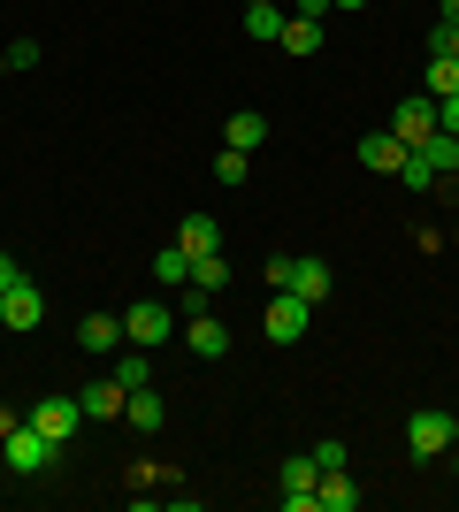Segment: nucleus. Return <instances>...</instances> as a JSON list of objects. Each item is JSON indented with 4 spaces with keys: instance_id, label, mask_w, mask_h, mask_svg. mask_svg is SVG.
I'll use <instances>...</instances> for the list:
<instances>
[{
    "instance_id": "nucleus-1",
    "label": "nucleus",
    "mask_w": 459,
    "mask_h": 512,
    "mask_svg": "<svg viewBox=\"0 0 459 512\" xmlns=\"http://www.w3.org/2000/svg\"><path fill=\"white\" fill-rule=\"evenodd\" d=\"M0 459H8V474H46L62 459V444H46L31 421H16V428H0Z\"/></svg>"
},
{
    "instance_id": "nucleus-2",
    "label": "nucleus",
    "mask_w": 459,
    "mask_h": 512,
    "mask_svg": "<svg viewBox=\"0 0 459 512\" xmlns=\"http://www.w3.org/2000/svg\"><path fill=\"white\" fill-rule=\"evenodd\" d=\"M406 444H414V459H444V451L459 444V421L444 406H421L414 421H406Z\"/></svg>"
},
{
    "instance_id": "nucleus-3",
    "label": "nucleus",
    "mask_w": 459,
    "mask_h": 512,
    "mask_svg": "<svg viewBox=\"0 0 459 512\" xmlns=\"http://www.w3.org/2000/svg\"><path fill=\"white\" fill-rule=\"evenodd\" d=\"M169 321H176L169 299H138V306H123V337L146 344V352H161V344H169Z\"/></svg>"
},
{
    "instance_id": "nucleus-4",
    "label": "nucleus",
    "mask_w": 459,
    "mask_h": 512,
    "mask_svg": "<svg viewBox=\"0 0 459 512\" xmlns=\"http://www.w3.org/2000/svg\"><path fill=\"white\" fill-rule=\"evenodd\" d=\"M383 130H391L398 146L414 153V146H421V138H429V130H437V100H429V92H406V100H398V107H391V123H383Z\"/></svg>"
},
{
    "instance_id": "nucleus-5",
    "label": "nucleus",
    "mask_w": 459,
    "mask_h": 512,
    "mask_svg": "<svg viewBox=\"0 0 459 512\" xmlns=\"http://www.w3.org/2000/svg\"><path fill=\"white\" fill-rule=\"evenodd\" d=\"M306 321H314V306H306L299 291H276V299H268V314H261V329H268V344H299Z\"/></svg>"
},
{
    "instance_id": "nucleus-6",
    "label": "nucleus",
    "mask_w": 459,
    "mask_h": 512,
    "mask_svg": "<svg viewBox=\"0 0 459 512\" xmlns=\"http://www.w3.org/2000/svg\"><path fill=\"white\" fill-rule=\"evenodd\" d=\"M23 421L39 428L46 444H69V436H77V428H85V406H77V398H39V406L23 413Z\"/></svg>"
},
{
    "instance_id": "nucleus-7",
    "label": "nucleus",
    "mask_w": 459,
    "mask_h": 512,
    "mask_svg": "<svg viewBox=\"0 0 459 512\" xmlns=\"http://www.w3.org/2000/svg\"><path fill=\"white\" fill-rule=\"evenodd\" d=\"M314 482H322L314 451H291L284 459V512H314Z\"/></svg>"
},
{
    "instance_id": "nucleus-8",
    "label": "nucleus",
    "mask_w": 459,
    "mask_h": 512,
    "mask_svg": "<svg viewBox=\"0 0 459 512\" xmlns=\"http://www.w3.org/2000/svg\"><path fill=\"white\" fill-rule=\"evenodd\" d=\"M77 406H85V421H123V406H131V390H123V383H115V375H100V383H85V390H77Z\"/></svg>"
},
{
    "instance_id": "nucleus-9",
    "label": "nucleus",
    "mask_w": 459,
    "mask_h": 512,
    "mask_svg": "<svg viewBox=\"0 0 459 512\" xmlns=\"http://www.w3.org/2000/svg\"><path fill=\"white\" fill-rule=\"evenodd\" d=\"M77 344H85L92 360H115V352L131 344V337H123V314H85V321H77Z\"/></svg>"
},
{
    "instance_id": "nucleus-10",
    "label": "nucleus",
    "mask_w": 459,
    "mask_h": 512,
    "mask_svg": "<svg viewBox=\"0 0 459 512\" xmlns=\"http://www.w3.org/2000/svg\"><path fill=\"white\" fill-rule=\"evenodd\" d=\"M39 321H46V291L31 276H16V283H8V314H0V329H39Z\"/></svg>"
},
{
    "instance_id": "nucleus-11",
    "label": "nucleus",
    "mask_w": 459,
    "mask_h": 512,
    "mask_svg": "<svg viewBox=\"0 0 459 512\" xmlns=\"http://www.w3.org/2000/svg\"><path fill=\"white\" fill-rule=\"evenodd\" d=\"M329 283H337V276H329V260H314V253H291V283H284V291H299L306 306H322V299H329Z\"/></svg>"
},
{
    "instance_id": "nucleus-12",
    "label": "nucleus",
    "mask_w": 459,
    "mask_h": 512,
    "mask_svg": "<svg viewBox=\"0 0 459 512\" xmlns=\"http://www.w3.org/2000/svg\"><path fill=\"white\" fill-rule=\"evenodd\" d=\"M176 245H184L192 260L222 253V222H215V214H184V222H176Z\"/></svg>"
},
{
    "instance_id": "nucleus-13",
    "label": "nucleus",
    "mask_w": 459,
    "mask_h": 512,
    "mask_svg": "<svg viewBox=\"0 0 459 512\" xmlns=\"http://www.w3.org/2000/svg\"><path fill=\"white\" fill-rule=\"evenodd\" d=\"M184 344H192L199 360H222V352H230V329H222L215 314H184Z\"/></svg>"
},
{
    "instance_id": "nucleus-14",
    "label": "nucleus",
    "mask_w": 459,
    "mask_h": 512,
    "mask_svg": "<svg viewBox=\"0 0 459 512\" xmlns=\"http://www.w3.org/2000/svg\"><path fill=\"white\" fill-rule=\"evenodd\" d=\"M398 161H406V146H398L391 130H368V138H360V169H375V176H398Z\"/></svg>"
},
{
    "instance_id": "nucleus-15",
    "label": "nucleus",
    "mask_w": 459,
    "mask_h": 512,
    "mask_svg": "<svg viewBox=\"0 0 459 512\" xmlns=\"http://www.w3.org/2000/svg\"><path fill=\"white\" fill-rule=\"evenodd\" d=\"M108 375H115L123 390H146V383H153V352H146V344H123V352L108 360Z\"/></svg>"
},
{
    "instance_id": "nucleus-16",
    "label": "nucleus",
    "mask_w": 459,
    "mask_h": 512,
    "mask_svg": "<svg viewBox=\"0 0 459 512\" xmlns=\"http://www.w3.org/2000/svg\"><path fill=\"white\" fill-rule=\"evenodd\" d=\"M360 505V490H352V474L345 467H329L322 482H314V512H352Z\"/></svg>"
},
{
    "instance_id": "nucleus-17",
    "label": "nucleus",
    "mask_w": 459,
    "mask_h": 512,
    "mask_svg": "<svg viewBox=\"0 0 459 512\" xmlns=\"http://www.w3.org/2000/svg\"><path fill=\"white\" fill-rule=\"evenodd\" d=\"M414 153L429 161V169H437V184H444V176H459V138H452V130H429Z\"/></svg>"
},
{
    "instance_id": "nucleus-18",
    "label": "nucleus",
    "mask_w": 459,
    "mask_h": 512,
    "mask_svg": "<svg viewBox=\"0 0 459 512\" xmlns=\"http://www.w3.org/2000/svg\"><path fill=\"white\" fill-rule=\"evenodd\" d=\"M153 276H161V291H184V283H192V253H184V245H161V253H153Z\"/></svg>"
},
{
    "instance_id": "nucleus-19",
    "label": "nucleus",
    "mask_w": 459,
    "mask_h": 512,
    "mask_svg": "<svg viewBox=\"0 0 459 512\" xmlns=\"http://www.w3.org/2000/svg\"><path fill=\"white\" fill-rule=\"evenodd\" d=\"M245 39H284V0H253L245 8Z\"/></svg>"
},
{
    "instance_id": "nucleus-20",
    "label": "nucleus",
    "mask_w": 459,
    "mask_h": 512,
    "mask_svg": "<svg viewBox=\"0 0 459 512\" xmlns=\"http://www.w3.org/2000/svg\"><path fill=\"white\" fill-rule=\"evenodd\" d=\"M276 46H284V54H322V23L314 16H284V39Z\"/></svg>"
},
{
    "instance_id": "nucleus-21",
    "label": "nucleus",
    "mask_w": 459,
    "mask_h": 512,
    "mask_svg": "<svg viewBox=\"0 0 459 512\" xmlns=\"http://www.w3.org/2000/svg\"><path fill=\"white\" fill-rule=\"evenodd\" d=\"M184 291H207V299H215V291H230V260H222V253L192 260V283H184Z\"/></svg>"
},
{
    "instance_id": "nucleus-22",
    "label": "nucleus",
    "mask_w": 459,
    "mask_h": 512,
    "mask_svg": "<svg viewBox=\"0 0 459 512\" xmlns=\"http://www.w3.org/2000/svg\"><path fill=\"white\" fill-rule=\"evenodd\" d=\"M261 138H268V115H253V107H238V115H230V146H238V153H253V146H261Z\"/></svg>"
},
{
    "instance_id": "nucleus-23",
    "label": "nucleus",
    "mask_w": 459,
    "mask_h": 512,
    "mask_svg": "<svg viewBox=\"0 0 459 512\" xmlns=\"http://www.w3.org/2000/svg\"><path fill=\"white\" fill-rule=\"evenodd\" d=\"M123 421H131V428H161V398H153V383H146V390H131Z\"/></svg>"
},
{
    "instance_id": "nucleus-24",
    "label": "nucleus",
    "mask_w": 459,
    "mask_h": 512,
    "mask_svg": "<svg viewBox=\"0 0 459 512\" xmlns=\"http://www.w3.org/2000/svg\"><path fill=\"white\" fill-rule=\"evenodd\" d=\"M429 62H459V23H429Z\"/></svg>"
},
{
    "instance_id": "nucleus-25",
    "label": "nucleus",
    "mask_w": 459,
    "mask_h": 512,
    "mask_svg": "<svg viewBox=\"0 0 459 512\" xmlns=\"http://www.w3.org/2000/svg\"><path fill=\"white\" fill-rule=\"evenodd\" d=\"M421 92H429V100H452V92H459V62H429Z\"/></svg>"
},
{
    "instance_id": "nucleus-26",
    "label": "nucleus",
    "mask_w": 459,
    "mask_h": 512,
    "mask_svg": "<svg viewBox=\"0 0 459 512\" xmlns=\"http://www.w3.org/2000/svg\"><path fill=\"white\" fill-rule=\"evenodd\" d=\"M245 169H253V153H238V146L215 153V184H245Z\"/></svg>"
},
{
    "instance_id": "nucleus-27",
    "label": "nucleus",
    "mask_w": 459,
    "mask_h": 512,
    "mask_svg": "<svg viewBox=\"0 0 459 512\" xmlns=\"http://www.w3.org/2000/svg\"><path fill=\"white\" fill-rule=\"evenodd\" d=\"M314 467H322V474L345 467V444H337V436H322V444H314Z\"/></svg>"
},
{
    "instance_id": "nucleus-28",
    "label": "nucleus",
    "mask_w": 459,
    "mask_h": 512,
    "mask_svg": "<svg viewBox=\"0 0 459 512\" xmlns=\"http://www.w3.org/2000/svg\"><path fill=\"white\" fill-rule=\"evenodd\" d=\"M8 69H39V39H16V46H8Z\"/></svg>"
},
{
    "instance_id": "nucleus-29",
    "label": "nucleus",
    "mask_w": 459,
    "mask_h": 512,
    "mask_svg": "<svg viewBox=\"0 0 459 512\" xmlns=\"http://www.w3.org/2000/svg\"><path fill=\"white\" fill-rule=\"evenodd\" d=\"M437 130H452V138H459V92H452V100H437Z\"/></svg>"
},
{
    "instance_id": "nucleus-30",
    "label": "nucleus",
    "mask_w": 459,
    "mask_h": 512,
    "mask_svg": "<svg viewBox=\"0 0 459 512\" xmlns=\"http://www.w3.org/2000/svg\"><path fill=\"white\" fill-rule=\"evenodd\" d=\"M291 16H314V23H322V16H329V0H291Z\"/></svg>"
},
{
    "instance_id": "nucleus-31",
    "label": "nucleus",
    "mask_w": 459,
    "mask_h": 512,
    "mask_svg": "<svg viewBox=\"0 0 459 512\" xmlns=\"http://www.w3.org/2000/svg\"><path fill=\"white\" fill-rule=\"evenodd\" d=\"M23 276V268H16V260H8V253H0V291H8V283H16Z\"/></svg>"
},
{
    "instance_id": "nucleus-32",
    "label": "nucleus",
    "mask_w": 459,
    "mask_h": 512,
    "mask_svg": "<svg viewBox=\"0 0 459 512\" xmlns=\"http://www.w3.org/2000/svg\"><path fill=\"white\" fill-rule=\"evenodd\" d=\"M437 16H444V23H459V0H437Z\"/></svg>"
},
{
    "instance_id": "nucleus-33",
    "label": "nucleus",
    "mask_w": 459,
    "mask_h": 512,
    "mask_svg": "<svg viewBox=\"0 0 459 512\" xmlns=\"http://www.w3.org/2000/svg\"><path fill=\"white\" fill-rule=\"evenodd\" d=\"M329 8H352V16H360V8H368V0H329Z\"/></svg>"
},
{
    "instance_id": "nucleus-34",
    "label": "nucleus",
    "mask_w": 459,
    "mask_h": 512,
    "mask_svg": "<svg viewBox=\"0 0 459 512\" xmlns=\"http://www.w3.org/2000/svg\"><path fill=\"white\" fill-rule=\"evenodd\" d=\"M0 77H8V54H0Z\"/></svg>"
},
{
    "instance_id": "nucleus-35",
    "label": "nucleus",
    "mask_w": 459,
    "mask_h": 512,
    "mask_svg": "<svg viewBox=\"0 0 459 512\" xmlns=\"http://www.w3.org/2000/svg\"><path fill=\"white\" fill-rule=\"evenodd\" d=\"M0 314H8V291H0Z\"/></svg>"
},
{
    "instance_id": "nucleus-36",
    "label": "nucleus",
    "mask_w": 459,
    "mask_h": 512,
    "mask_svg": "<svg viewBox=\"0 0 459 512\" xmlns=\"http://www.w3.org/2000/svg\"><path fill=\"white\" fill-rule=\"evenodd\" d=\"M245 8H253V0H245Z\"/></svg>"
}]
</instances>
